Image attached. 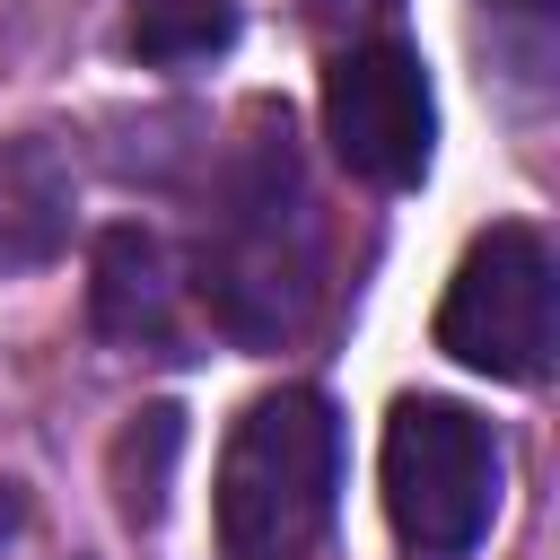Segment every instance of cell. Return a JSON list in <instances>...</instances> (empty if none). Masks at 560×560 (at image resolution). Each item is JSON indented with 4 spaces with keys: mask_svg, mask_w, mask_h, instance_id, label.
<instances>
[{
    "mask_svg": "<svg viewBox=\"0 0 560 560\" xmlns=\"http://www.w3.org/2000/svg\"><path fill=\"white\" fill-rule=\"evenodd\" d=\"M210 324L245 350H280L306 306H315V219H306V175L289 149V122L262 105L254 131L236 140L219 175V210L201 228V271H192Z\"/></svg>",
    "mask_w": 560,
    "mask_h": 560,
    "instance_id": "1",
    "label": "cell"
},
{
    "mask_svg": "<svg viewBox=\"0 0 560 560\" xmlns=\"http://www.w3.org/2000/svg\"><path fill=\"white\" fill-rule=\"evenodd\" d=\"M341 490V420L324 394L280 385L254 394L219 446V551L228 560H298L332 525Z\"/></svg>",
    "mask_w": 560,
    "mask_h": 560,
    "instance_id": "2",
    "label": "cell"
},
{
    "mask_svg": "<svg viewBox=\"0 0 560 560\" xmlns=\"http://www.w3.org/2000/svg\"><path fill=\"white\" fill-rule=\"evenodd\" d=\"M376 481H385V516L394 542L411 560H464L490 516H499V438L481 411L446 402V394H402L376 446Z\"/></svg>",
    "mask_w": 560,
    "mask_h": 560,
    "instance_id": "3",
    "label": "cell"
},
{
    "mask_svg": "<svg viewBox=\"0 0 560 560\" xmlns=\"http://www.w3.org/2000/svg\"><path fill=\"white\" fill-rule=\"evenodd\" d=\"M560 341V306H551V245L525 219H499L490 236L464 245L446 306H438V350L464 359L472 376L499 385H534L551 368Z\"/></svg>",
    "mask_w": 560,
    "mask_h": 560,
    "instance_id": "4",
    "label": "cell"
},
{
    "mask_svg": "<svg viewBox=\"0 0 560 560\" xmlns=\"http://www.w3.org/2000/svg\"><path fill=\"white\" fill-rule=\"evenodd\" d=\"M324 140L350 175L402 192L429 175L438 149V96H429V61L402 35H359L332 52L324 70Z\"/></svg>",
    "mask_w": 560,
    "mask_h": 560,
    "instance_id": "5",
    "label": "cell"
},
{
    "mask_svg": "<svg viewBox=\"0 0 560 560\" xmlns=\"http://www.w3.org/2000/svg\"><path fill=\"white\" fill-rule=\"evenodd\" d=\"M88 315L105 341L122 350H175L184 341V298H175V262L149 228H105L96 262H88Z\"/></svg>",
    "mask_w": 560,
    "mask_h": 560,
    "instance_id": "6",
    "label": "cell"
},
{
    "mask_svg": "<svg viewBox=\"0 0 560 560\" xmlns=\"http://www.w3.org/2000/svg\"><path fill=\"white\" fill-rule=\"evenodd\" d=\"M70 228V175L44 140H0V271L44 262Z\"/></svg>",
    "mask_w": 560,
    "mask_h": 560,
    "instance_id": "7",
    "label": "cell"
},
{
    "mask_svg": "<svg viewBox=\"0 0 560 560\" xmlns=\"http://www.w3.org/2000/svg\"><path fill=\"white\" fill-rule=\"evenodd\" d=\"M122 44L149 70H192L219 61L236 44V0H131L122 9Z\"/></svg>",
    "mask_w": 560,
    "mask_h": 560,
    "instance_id": "8",
    "label": "cell"
},
{
    "mask_svg": "<svg viewBox=\"0 0 560 560\" xmlns=\"http://www.w3.org/2000/svg\"><path fill=\"white\" fill-rule=\"evenodd\" d=\"M175 446H184L175 411H140V420L122 429V446H114V508H122L131 525H149V516L166 508V464H175Z\"/></svg>",
    "mask_w": 560,
    "mask_h": 560,
    "instance_id": "9",
    "label": "cell"
},
{
    "mask_svg": "<svg viewBox=\"0 0 560 560\" xmlns=\"http://www.w3.org/2000/svg\"><path fill=\"white\" fill-rule=\"evenodd\" d=\"M18 525H26V499H18V481H0V551L18 542Z\"/></svg>",
    "mask_w": 560,
    "mask_h": 560,
    "instance_id": "10",
    "label": "cell"
},
{
    "mask_svg": "<svg viewBox=\"0 0 560 560\" xmlns=\"http://www.w3.org/2000/svg\"><path fill=\"white\" fill-rule=\"evenodd\" d=\"M324 18H368V9H385V0H315Z\"/></svg>",
    "mask_w": 560,
    "mask_h": 560,
    "instance_id": "11",
    "label": "cell"
},
{
    "mask_svg": "<svg viewBox=\"0 0 560 560\" xmlns=\"http://www.w3.org/2000/svg\"><path fill=\"white\" fill-rule=\"evenodd\" d=\"M516 9H534V0H516Z\"/></svg>",
    "mask_w": 560,
    "mask_h": 560,
    "instance_id": "12",
    "label": "cell"
}]
</instances>
